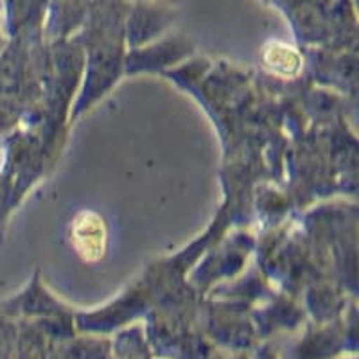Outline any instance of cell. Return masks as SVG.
Wrapping results in <instances>:
<instances>
[{"label": "cell", "instance_id": "obj_2", "mask_svg": "<svg viewBox=\"0 0 359 359\" xmlns=\"http://www.w3.org/2000/svg\"><path fill=\"white\" fill-rule=\"evenodd\" d=\"M262 60L266 69L282 78L297 76L302 69V57L298 56L297 50L282 43H269L262 53Z\"/></svg>", "mask_w": 359, "mask_h": 359}, {"label": "cell", "instance_id": "obj_1", "mask_svg": "<svg viewBox=\"0 0 359 359\" xmlns=\"http://www.w3.org/2000/svg\"><path fill=\"white\" fill-rule=\"evenodd\" d=\"M70 243L74 252L85 262H97L108 250V229L101 214L81 210L70 226Z\"/></svg>", "mask_w": 359, "mask_h": 359}]
</instances>
